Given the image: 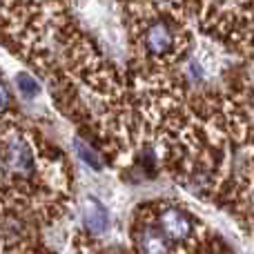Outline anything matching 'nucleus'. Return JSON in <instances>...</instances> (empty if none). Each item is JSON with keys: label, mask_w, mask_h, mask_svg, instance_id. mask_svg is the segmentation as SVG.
<instances>
[{"label": "nucleus", "mask_w": 254, "mask_h": 254, "mask_svg": "<svg viewBox=\"0 0 254 254\" xmlns=\"http://www.w3.org/2000/svg\"><path fill=\"white\" fill-rule=\"evenodd\" d=\"M154 221L174 246H185L192 241L194 221L179 207H163L161 212L154 214Z\"/></svg>", "instance_id": "1"}, {"label": "nucleus", "mask_w": 254, "mask_h": 254, "mask_svg": "<svg viewBox=\"0 0 254 254\" xmlns=\"http://www.w3.org/2000/svg\"><path fill=\"white\" fill-rule=\"evenodd\" d=\"M134 246L136 254H174V243L163 234V230L158 228L154 219L136 223Z\"/></svg>", "instance_id": "2"}, {"label": "nucleus", "mask_w": 254, "mask_h": 254, "mask_svg": "<svg viewBox=\"0 0 254 254\" xmlns=\"http://www.w3.org/2000/svg\"><path fill=\"white\" fill-rule=\"evenodd\" d=\"M83 219H85V228L94 234H103L110 230V212L103 207L101 201L87 196L83 205Z\"/></svg>", "instance_id": "3"}, {"label": "nucleus", "mask_w": 254, "mask_h": 254, "mask_svg": "<svg viewBox=\"0 0 254 254\" xmlns=\"http://www.w3.org/2000/svg\"><path fill=\"white\" fill-rule=\"evenodd\" d=\"M16 85H18V89H20L27 98H34V96H38V94H40V85L36 83L31 76H27V74H18L16 76Z\"/></svg>", "instance_id": "4"}, {"label": "nucleus", "mask_w": 254, "mask_h": 254, "mask_svg": "<svg viewBox=\"0 0 254 254\" xmlns=\"http://www.w3.org/2000/svg\"><path fill=\"white\" fill-rule=\"evenodd\" d=\"M74 147L78 149V156L83 158V161L87 163V165L92 167V170H96V172H101V170H103V165H101V161H98V156L87 147V145H83V140H74Z\"/></svg>", "instance_id": "5"}]
</instances>
